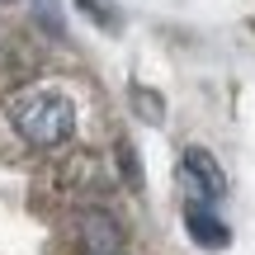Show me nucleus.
<instances>
[{
    "label": "nucleus",
    "mask_w": 255,
    "mask_h": 255,
    "mask_svg": "<svg viewBox=\"0 0 255 255\" xmlns=\"http://www.w3.org/2000/svg\"><path fill=\"white\" fill-rule=\"evenodd\" d=\"M119 161H123V175H128V184H137V161H132V151H128V142L119 146Z\"/></svg>",
    "instance_id": "obj_8"
},
{
    "label": "nucleus",
    "mask_w": 255,
    "mask_h": 255,
    "mask_svg": "<svg viewBox=\"0 0 255 255\" xmlns=\"http://www.w3.org/2000/svg\"><path fill=\"white\" fill-rule=\"evenodd\" d=\"M76 5H81L85 14L95 19V24H104V28H119V19H114V9H104L100 0H76Z\"/></svg>",
    "instance_id": "obj_6"
},
{
    "label": "nucleus",
    "mask_w": 255,
    "mask_h": 255,
    "mask_svg": "<svg viewBox=\"0 0 255 255\" xmlns=\"http://www.w3.org/2000/svg\"><path fill=\"white\" fill-rule=\"evenodd\" d=\"M132 109L142 114L146 123H161V119H165V104H161V95H156V90H142V85H132Z\"/></svg>",
    "instance_id": "obj_5"
},
{
    "label": "nucleus",
    "mask_w": 255,
    "mask_h": 255,
    "mask_svg": "<svg viewBox=\"0 0 255 255\" xmlns=\"http://www.w3.org/2000/svg\"><path fill=\"white\" fill-rule=\"evenodd\" d=\"M222 189H227L222 165L213 161L203 146H189V151L180 156V194H184V203H203V208H213V203L222 199Z\"/></svg>",
    "instance_id": "obj_2"
},
{
    "label": "nucleus",
    "mask_w": 255,
    "mask_h": 255,
    "mask_svg": "<svg viewBox=\"0 0 255 255\" xmlns=\"http://www.w3.org/2000/svg\"><path fill=\"white\" fill-rule=\"evenodd\" d=\"M38 19H43V28L52 38H62V19H57V9H52V0H38Z\"/></svg>",
    "instance_id": "obj_7"
},
{
    "label": "nucleus",
    "mask_w": 255,
    "mask_h": 255,
    "mask_svg": "<svg viewBox=\"0 0 255 255\" xmlns=\"http://www.w3.org/2000/svg\"><path fill=\"white\" fill-rule=\"evenodd\" d=\"M81 246L90 251V255H114V251L123 246V227L109 218V213L95 208V213L81 218Z\"/></svg>",
    "instance_id": "obj_4"
},
{
    "label": "nucleus",
    "mask_w": 255,
    "mask_h": 255,
    "mask_svg": "<svg viewBox=\"0 0 255 255\" xmlns=\"http://www.w3.org/2000/svg\"><path fill=\"white\" fill-rule=\"evenodd\" d=\"M184 227H189V237L199 241L203 251H222L232 241L227 222H222L213 208H203V203H184Z\"/></svg>",
    "instance_id": "obj_3"
},
{
    "label": "nucleus",
    "mask_w": 255,
    "mask_h": 255,
    "mask_svg": "<svg viewBox=\"0 0 255 255\" xmlns=\"http://www.w3.org/2000/svg\"><path fill=\"white\" fill-rule=\"evenodd\" d=\"M0 5H9V0H0Z\"/></svg>",
    "instance_id": "obj_9"
},
{
    "label": "nucleus",
    "mask_w": 255,
    "mask_h": 255,
    "mask_svg": "<svg viewBox=\"0 0 255 255\" xmlns=\"http://www.w3.org/2000/svg\"><path fill=\"white\" fill-rule=\"evenodd\" d=\"M5 114L14 123V132L28 146H43V151L47 146H62L76 132V104L57 90H19V95H9Z\"/></svg>",
    "instance_id": "obj_1"
}]
</instances>
